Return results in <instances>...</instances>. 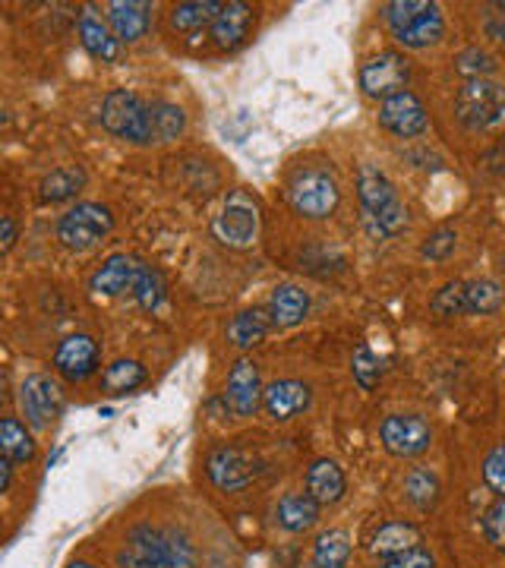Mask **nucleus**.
Returning <instances> with one entry per match:
<instances>
[{
	"label": "nucleus",
	"mask_w": 505,
	"mask_h": 568,
	"mask_svg": "<svg viewBox=\"0 0 505 568\" xmlns=\"http://www.w3.org/2000/svg\"><path fill=\"white\" fill-rule=\"evenodd\" d=\"M121 568H193L196 566V547L190 534L174 525H155L142 521L133 525L118 549Z\"/></svg>",
	"instance_id": "obj_1"
},
{
	"label": "nucleus",
	"mask_w": 505,
	"mask_h": 568,
	"mask_svg": "<svg viewBox=\"0 0 505 568\" xmlns=\"http://www.w3.org/2000/svg\"><path fill=\"white\" fill-rule=\"evenodd\" d=\"M357 200H361V212H364L370 234L395 237L407 227V209H404L402 196L376 164H361V171H357Z\"/></svg>",
	"instance_id": "obj_2"
},
{
	"label": "nucleus",
	"mask_w": 505,
	"mask_h": 568,
	"mask_svg": "<svg viewBox=\"0 0 505 568\" xmlns=\"http://www.w3.org/2000/svg\"><path fill=\"white\" fill-rule=\"evenodd\" d=\"M383 20L395 41L411 51L436 44L445 32L443 10L433 0H392L383 7Z\"/></svg>",
	"instance_id": "obj_3"
},
{
	"label": "nucleus",
	"mask_w": 505,
	"mask_h": 568,
	"mask_svg": "<svg viewBox=\"0 0 505 568\" xmlns=\"http://www.w3.org/2000/svg\"><path fill=\"white\" fill-rule=\"evenodd\" d=\"M101 123L111 136L133 145H152V102L140 99L133 89H111L101 102Z\"/></svg>",
	"instance_id": "obj_4"
},
{
	"label": "nucleus",
	"mask_w": 505,
	"mask_h": 568,
	"mask_svg": "<svg viewBox=\"0 0 505 568\" xmlns=\"http://www.w3.org/2000/svg\"><path fill=\"white\" fill-rule=\"evenodd\" d=\"M455 118L471 133H486L505 123V85L496 80H471L458 89Z\"/></svg>",
	"instance_id": "obj_5"
},
{
	"label": "nucleus",
	"mask_w": 505,
	"mask_h": 568,
	"mask_svg": "<svg viewBox=\"0 0 505 568\" xmlns=\"http://www.w3.org/2000/svg\"><path fill=\"white\" fill-rule=\"evenodd\" d=\"M287 203L303 219H329L342 203V190L329 168H301L287 183Z\"/></svg>",
	"instance_id": "obj_6"
},
{
	"label": "nucleus",
	"mask_w": 505,
	"mask_h": 568,
	"mask_svg": "<svg viewBox=\"0 0 505 568\" xmlns=\"http://www.w3.org/2000/svg\"><path fill=\"white\" fill-rule=\"evenodd\" d=\"M114 231V215L101 203H77L58 219V241L73 253H85Z\"/></svg>",
	"instance_id": "obj_7"
},
{
	"label": "nucleus",
	"mask_w": 505,
	"mask_h": 568,
	"mask_svg": "<svg viewBox=\"0 0 505 568\" xmlns=\"http://www.w3.org/2000/svg\"><path fill=\"white\" fill-rule=\"evenodd\" d=\"M212 234L219 244L231 246V250H246V246L256 244V234H260V205H256V200L243 190H231L222 212L212 222Z\"/></svg>",
	"instance_id": "obj_8"
},
{
	"label": "nucleus",
	"mask_w": 505,
	"mask_h": 568,
	"mask_svg": "<svg viewBox=\"0 0 505 568\" xmlns=\"http://www.w3.org/2000/svg\"><path fill=\"white\" fill-rule=\"evenodd\" d=\"M20 410L26 424L32 429H48L61 417L63 410V388L58 379L44 376V373H32L26 376L20 386Z\"/></svg>",
	"instance_id": "obj_9"
},
{
	"label": "nucleus",
	"mask_w": 505,
	"mask_h": 568,
	"mask_svg": "<svg viewBox=\"0 0 505 568\" xmlns=\"http://www.w3.org/2000/svg\"><path fill=\"white\" fill-rule=\"evenodd\" d=\"M361 89H364L366 99H376V102H385L392 95H398L407 89V80H411V61L398 54V51H383L376 58L361 67Z\"/></svg>",
	"instance_id": "obj_10"
},
{
	"label": "nucleus",
	"mask_w": 505,
	"mask_h": 568,
	"mask_svg": "<svg viewBox=\"0 0 505 568\" xmlns=\"http://www.w3.org/2000/svg\"><path fill=\"white\" fill-rule=\"evenodd\" d=\"M205 474H209V480L219 489H224V493H241V489H246L256 480L260 465H256V458H253L250 452H243V448L219 446L212 448L209 458H205Z\"/></svg>",
	"instance_id": "obj_11"
},
{
	"label": "nucleus",
	"mask_w": 505,
	"mask_h": 568,
	"mask_svg": "<svg viewBox=\"0 0 505 568\" xmlns=\"http://www.w3.org/2000/svg\"><path fill=\"white\" fill-rule=\"evenodd\" d=\"M383 448L395 458H417L433 443V429L417 414H388L380 424Z\"/></svg>",
	"instance_id": "obj_12"
},
{
	"label": "nucleus",
	"mask_w": 505,
	"mask_h": 568,
	"mask_svg": "<svg viewBox=\"0 0 505 568\" xmlns=\"http://www.w3.org/2000/svg\"><path fill=\"white\" fill-rule=\"evenodd\" d=\"M380 126L388 130L392 136L398 140H414V136H424L426 126H430V118H426L424 102L414 95V92H398L392 99L380 102Z\"/></svg>",
	"instance_id": "obj_13"
},
{
	"label": "nucleus",
	"mask_w": 505,
	"mask_h": 568,
	"mask_svg": "<svg viewBox=\"0 0 505 568\" xmlns=\"http://www.w3.org/2000/svg\"><path fill=\"white\" fill-rule=\"evenodd\" d=\"M263 376H260V366L253 364V361H246L241 357L238 364L231 366V373H228V392H224V398H228V407L238 414V417H253L260 407H263Z\"/></svg>",
	"instance_id": "obj_14"
},
{
	"label": "nucleus",
	"mask_w": 505,
	"mask_h": 568,
	"mask_svg": "<svg viewBox=\"0 0 505 568\" xmlns=\"http://www.w3.org/2000/svg\"><path fill=\"white\" fill-rule=\"evenodd\" d=\"M99 342L89 335H67L54 351V369L67 383H85L99 369Z\"/></svg>",
	"instance_id": "obj_15"
},
{
	"label": "nucleus",
	"mask_w": 505,
	"mask_h": 568,
	"mask_svg": "<svg viewBox=\"0 0 505 568\" xmlns=\"http://www.w3.org/2000/svg\"><path fill=\"white\" fill-rule=\"evenodd\" d=\"M253 26H256V10L250 3H243V0H228L222 13H219V20L212 22L209 36H212V44L219 51H234L250 39Z\"/></svg>",
	"instance_id": "obj_16"
},
{
	"label": "nucleus",
	"mask_w": 505,
	"mask_h": 568,
	"mask_svg": "<svg viewBox=\"0 0 505 568\" xmlns=\"http://www.w3.org/2000/svg\"><path fill=\"white\" fill-rule=\"evenodd\" d=\"M140 260L127 256V253H114L95 268V275L89 278V291L101 294V297H121V294H133L137 278H140Z\"/></svg>",
	"instance_id": "obj_17"
},
{
	"label": "nucleus",
	"mask_w": 505,
	"mask_h": 568,
	"mask_svg": "<svg viewBox=\"0 0 505 568\" xmlns=\"http://www.w3.org/2000/svg\"><path fill=\"white\" fill-rule=\"evenodd\" d=\"M77 32H80V44L85 48V54L92 61L118 63L123 48L121 39L114 36V29L108 26V20H101L92 7H82L80 20H77Z\"/></svg>",
	"instance_id": "obj_18"
},
{
	"label": "nucleus",
	"mask_w": 505,
	"mask_h": 568,
	"mask_svg": "<svg viewBox=\"0 0 505 568\" xmlns=\"http://www.w3.org/2000/svg\"><path fill=\"white\" fill-rule=\"evenodd\" d=\"M313 402V388L301 379H275L265 386L263 407L272 420H294Z\"/></svg>",
	"instance_id": "obj_19"
},
{
	"label": "nucleus",
	"mask_w": 505,
	"mask_h": 568,
	"mask_svg": "<svg viewBox=\"0 0 505 568\" xmlns=\"http://www.w3.org/2000/svg\"><path fill=\"white\" fill-rule=\"evenodd\" d=\"M108 26L114 29V36L121 39V44H133L149 36L152 29V3L142 0H114L108 3Z\"/></svg>",
	"instance_id": "obj_20"
},
{
	"label": "nucleus",
	"mask_w": 505,
	"mask_h": 568,
	"mask_svg": "<svg viewBox=\"0 0 505 568\" xmlns=\"http://www.w3.org/2000/svg\"><path fill=\"white\" fill-rule=\"evenodd\" d=\"M320 511L323 506L310 493H284L275 506V525L284 534H306L320 525Z\"/></svg>",
	"instance_id": "obj_21"
},
{
	"label": "nucleus",
	"mask_w": 505,
	"mask_h": 568,
	"mask_svg": "<svg viewBox=\"0 0 505 568\" xmlns=\"http://www.w3.org/2000/svg\"><path fill=\"white\" fill-rule=\"evenodd\" d=\"M306 493L320 503V506H335L342 503L347 493V477L332 458H316L306 467Z\"/></svg>",
	"instance_id": "obj_22"
},
{
	"label": "nucleus",
	"mask_w": 505,
	"mask_h": 568,
	"mask_svg": "<svg viewBox=\"0 0 505 568\" xmlns=\"http://www.w3.org/2000/svg\"><path fill=\"white\" fill-rule=\"evenodd\" d=\"M310 313V294L297 284H279L269 297V320L272 328H294Z\"/></svg>",
	"instance_id": "obj_23"
},
{
	"label": "nucleus",
	"mask_w": 505,
	"mask_h": 568,
	"mask_svg": "<svg viewBox=\"0 0 505 568\" xmlns=\"http://www.w3.org/2000/svg\"><path fill=\"white\" fill-rule=\"evenodd\" d=\"M224 3H215V0H186V3H178L171 7V29L174 32H183V36H196L202 29H212V22L219 20Z\"/></svg>",
	"instance_id": "obj_24"
},
{
	"label": "nucleus",
	"mask_w": 505,
	"mask_h": 568,
	"mask_svg": "<svg viewBox=\"0 0 505 568\" xmlns=\"http://www.w3.org/2000/svg\"><path fill=\"white\" fill-rule=\"evenodd\" d=\"M414 547H421V530L407 525V521H388L370 540V552L380 556V559H392V556L407 552Z\"/></svg>",
	"instance_id": "obj_25"
},
{
	"label": "nucleus",
	"mask_w": 505,
	"mask_h": 568,
	"mask_svg": "<svg viewBox=\"0 0 505 568\" xmlns=\"http://www.w3.org/2000/svg\"><path fill=\"white\" fill-rule=\"evenodd\" d=\"M85 171L80 164H63V168H54L44 181H41V203H67V200H77L85 186Z\"/></svg>",
	"instance_id": "obj_26"
},
{
	"label": "nucleus",
	"mask_w": 505,
	"mask_h": 568,
	"mask_svg": "<svg viewBox=\"0 0 505 568\" xmlns=\"http://www.w3.org/2000/svg\"><path fill=\"white\" fill-rule=\"evenodd\" d=\"M269 332H272L269 310H243L228 323V342L241 351H250V347L260 345Z\"/></svg>",
	"instance_id": "obj_27"
},
{
	"label": "nucleus",
	"mask_w": 505,
	"mask_h": 568,
	"mask_svg": "<svg viewBox=\"0 0 505 568\" xmlns=\"http://www.w3.org/2000/svg\"><path fill=\"white\" fill-rule=\"evenodd\" d=\"M0 452L10 465H29L36 458V439L17 417H3L0 424Z\"/></svg>",
	"instance_id": "obj_28"
},
{
	"label": "nucleus",
	"mask_w": 505,
	"mask_h": 568,
	"mask_svg": "<svg viewBox=\"0 0 505 568\" xmlns=\"http://www.w3.org/2000/svg\"><path fill=\"white\" fill-rule=\"evenodd\" d=\"M145 383V366L140 361H114L101 373V392L104 395H130Z\"/></svg>",
	"instance_id": "obj_29"
},
{
	"label": "nucleus",
	"mask_w": 505,
	"mask_h": 568,
	"mask_svg": "<svg viewBox=\"0 0 505 568\" xmlns=\"http://www.w3.org/2000/svg\"><path fill=\"white\" fill-rule=\"evenodd\" d=\"M351 559V537L344 530H325L313 544V568H344Z\"/></svg>",
	"instance_id": "obj_30"
},
{
	"label": "nucleus",
	"mask_w": 505,
	"mask_h": 568,
	"mask_svg": "<svg viewBox=\"0 0 505 568\" xmlns=\"http://www.w3.org/2000/svg\"><path fill=\"white\" fill-rule=\"evenodd\" d=\"M404 496H407V503L414 508H426L436 506V499H440V477L433 474V470H426V467H411V474L404 477Z\"/></svg>",
	"instance_id": "obj_31"
},
{
	"label": "nucleus",
	"mask_w": 505,
	"mask_h": 568,
	"mask_svg": "<svg viewBox=\"0 0 505 568\" xmlns=\"http://www.w3.org/2000/svg\"><path fill=\"white\" fill-rule=\"evenodd\" d=\"M186 126V114H183L181 104L164 102V99H155L152 102V133H155V142H171L178 140Z\"/></svg>",
	"instance_id": "obj_32"
},
{
	"label": "nucleus",
	"mask_w": 505,
	"mask_h": 568,
	"mask_svg": "<svg viewBox=\"0 0 505 568\" xmlns=\"http://www.w3.org/2000/svg\"><path fill=\"white\" fill-rule=\"evenodd\" d=\"M465 306L474 316H489L503 306V287L489 278L481 282H465Z\"/></svg>",
	"instance_id": "obj_33"
},
{
	"label": "nucleus",
	"mask_w": 505,
	"mask_h": 568,
	"mask_svg": "<svg viewBox=\"0 0 505 568\" xmlns=\"http://www.w3.org/2000/svg\"><path fill=\"white\" fill-rule=\"evenodd\" d=\"M133 297H137V304L142 310H159L164 304V297H168V284H164L162 272L159 268H152V265H140V278H137V287H133Z\"/></svg>",
	"instance_id": "obj_34"
},
{
	"label": "nucleus",
	"mask_w": 505,
	"mask_h": 568,
	"mask_svg": "<svg viewBox=\"0 0 505 568\" xmlns=\"http://www.w3.org/2000/svg\"><path fill=\"white\" fill-rule=\"evenodd\" d=\"M430 310L433 316L440 320H455V316H465V282H448L445 287H440L430 301Z\"/></svg>",
	"instance_id": "obj_35"
},
{
	"label": "nucleus",
	"mask_w": 505,
	"mask_h": 568,
	"mask_svg": "<svg viewBox=\"0 0 505 568\" xmlns=\"http://www.w3.org/2000/svg\"><path fill=\"white\" fill-rule=\"evenodd\" d=\"M351 373H354V383L364 388V392H373L383 379V361L370 351V347H357L354 357H351Z\"/></svg>",
	"instance_id": "obj_36"
},
{
	"label": "nucleus",
	"mask_w": 505,
	"mask_h": 568,
	"mask_svg": "<svg viewBox=\"0 0 505 568\" xmlns=\"http://www.w3.org/2000/svg\"><path fill=\"white\" fill-rule=\"evenodd\" d=\"M455 70H458L462 77H467V82L486 80V77L496 70V58H493V54H486V51H481V48H465V51L455 58Z\"/></svg>",
	"instance_id": "obj_37"
},
{
	"label": "nucleus",
	"mask_w": 505,
	"mask_h": 568,
	"mask_svg": "<svg viewBox=\"0 0 505 568\" xmlns=\"http://www.w3.org/2000/svg\"><path fill=\"white\" fill-rule=\"evenodd\" d=\"M455 244H458V234H455L452 227H440V231H433L424 244H421V253H424L426 260H436V263H443V260H448V256H452Z\"/></svg>",
	"instance_id": "obj_38"
},
{
	"label": "nucleus",
	"mask_w": 505,
	"mask_h": 568,
	"mask_svg": "<svg viewBox=\"0 0 505 568\" xmlns=\"http://www.w3.org/2000/svg\"><path fill=\"white\" fill-rule=\"evenodd\" d=\"M481 528H484V537L493 547L505 549V496H499L493 506L486 508Z\"/></svg>",
	"instance_id": "obj_39"
},
{
	"label": "nucleus",
	"mask_w": 505,
	"mask_h": 568,
	"mask_svg": "<svg viewBox=\"0 0 505 568\" xmlns=\"http://www.w3.org/2000/svg\"><path fill=\"white\" fill-rule=\"evenodd\" d=\"M484 484L493 493L505 496V443L493 448L489 455L484 458Z\"/></svg>",
	"instance_id": "obj_40"
},
{
	"label": "nucleus",
	"mask_w": 505,
	"mask_h": 568,
	"mask_svg": "<svg viewBox=\"0 0 505 568\" xmlns=\"http://www.w3.org/2000/svg\"><path fill=\"white\" fill-rule=\"evenodd\" d=\"M380 568H436V559H433L424 547H414L407 549V552L392 556V559H383V566Z\"/></svg>",
	"instance_id": "obj_41"
},
{
	"label": "nucleus",
	"mask_w": 505,
	"mask_h": 568,
	"mask_svg": "<svg viewBox=\"0 0 505 568\" xmlns=\"http://www.w3.org/2000/svg\"><path fill=\"white\" fill-rule=\"evenodd\" d=\"M484 29L489 39L503 41L505 44V0L499 3H486L484 7Z\"/></svg>",
	"instance_id": "obj_42"
},
{
	"label": "nucleus",
	"mask_w": 505,
	"mask_h": 568,
	"mask_svg": "<svg viewBox=\"0 0 505 568\" xmlns=\"http://www.w3.org/2000/svg\"><path fill=\"white\" fill-rule=\"evenodd\" d=\"M0 241H3V253H10L13 244H17V222L10 215L0 219Z\"/></svg>",
	"instance_id": "obj_43"
},
{
	"label": "nucleus",
	"mask_w": 505,
	"mask_h": 568,
	"mask_svg": "<svg viewBox=\"0 0 505 568\" xmlns=\"http://www.w3.org/2000/svg\"><path fill=\"white\" fill-rule=\"evenodd\" d=\"M10 484H13V465L3 458V462H0V489L7 493V489H10Z\"/></svg>",
	"instance_id": "obj_44"
},
{
	"label": "nucleus",
	"mask_w": 505,
	"mask_h": 568,
	"mask_svg": "<svg viewBox=\"0 0 505 568\" xmlns=\"http://www.w3.org/2000/svg\"><path fill=\"white\" fill-rule=\"evenodd\" d=\"M70 568H95V566H89V562H73Z\"/></svg>",
	"instance_id": "obj_45"
},
{
	"label": "nucleus",
	"mask_w": 505,
	"mask_h": 568,
	"mask_svg": "<svg viewBox=\"0 0 505 568\" xmlns=\"http://www.w3.org/2000/svg\"><path fill=\"white\" fill-rule=\"evenodd\" d=\"M499 155H503V159H505V140H503V145H499Z\"/></svg>",
	"instance_id": "obj_46"
}]
</instances>
